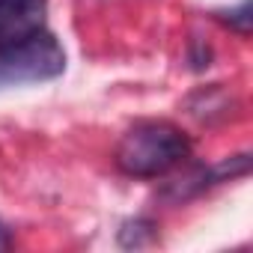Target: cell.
<instances>
[{
    "mask_svg": "<svg viewBox=\"0 0 253 253\" xmlns=\"http://www.w3.org/2000/svg\"><path fill=\"white\" fill-rule=\"evenodd\" d=\"M146 226H152V223H149V220H134V223H125V229L119 232V241H122L125 247H131V244H134V247H140V244L146 241V238H143V229H146Z\"/></svg>",
    "mask_w": 253,
    "mask_h": 253,
    "instance_id": "cell-5",
    "label": "cell"
},
{
    "mask_svg": "<svg viewBox=\"0 0 253 253\" xmlns=\"http://www.w3.org/2000/svg\"><path fill=\"white\" fill-rule=\"evenodd\" d=\"M217 18L223 21V24H229L232 30H238L241 36H247L250 33V0H241V6L238 9H232V12H217Z\"/></svg>",
    "mask_w": 253,
    "mask_h": 253,
    "instance_id": "cell-4",
    "label": "cell"
},
{
    "mask_svg": "<svg viewBox=\"0 0 253 253\" xmlns=\"http://www.w3.org/2000/svg\"><path fill=\"white\" fill-rule=\"evenodd\" d=\"M6 244H9V235H6L3 226H0V247H6Z\"/></svg>",
    "mask_w": 253,
    "mask_h": 253,
    "instance_id": "cell-6",
    "label": "cell"
},
{
    "mask_svg": "<svg viewBox=\"0 0 253 253\" xmlns=\"http://www.w3.org/2000/svg\"><path fill=\"white\" fill-rule=\"evenodd\" d=\"M48 0H0V51L45 30Z\"/></svg>",
    "mask_w": 253,
    "mask_h": 253,
    "instance_id": "cell-3",
    "label": "cell"
},
{
    "mask_svg": "<svg viewBox=\"0 0 253 253\" xmlns=\"http://www.w3.org/2000/svg\"><path fill=\"white\" fill-rule=\"evenodd\" d=\"M191 155L188 134L173 122H140L125 131L116 146V167L125 176L155 179Z\"/></svg>",
    "mask_w": 253,
    "mask_h": 253,
    "instance_id": "cell-1",
    "label": "cell"
},
{
    "mask_svg": "<svg viewBox=\"0 0 253 253\" xmlns=\"http://www.w3.org/2000/svg\"><path fill=\"white\" fill-rule=\"evenodd\" d=\"M66 72V51L48 33H36L27 42L0 51V86L12 84H42Z\"/></svg>",
    "mask_w": 253,
    "mask_h": 253,
    "instance_id": "cell-2",
    "label": "cell"
}]
</instances>
